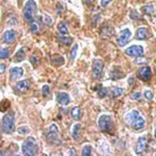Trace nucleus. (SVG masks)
<instances>
[{"label":"nucleus","instance_id":"obj_11","mask_svg":"<svg viewBox=\"0 0 156 156\" xmlns=\"http://www.w3.org/2000/svg\"><path fill=\"white\" fill-rule=\"evenodd\" d=\"M131 31H130V29H124L122 30V32H121L119 39H118V44H119L120 47H123L125 46V45L127 44L128 42H129V40L131 39Z\"/></svg>","mask_w":156,"mask_h":156},{"label":"nucleus","instance_id":"obj_8","mask_svg":"<svg viewBox=\"0 0 156 156\" xmlns=\"http://www.w3.org/2000/svg\"><path fill=\"white\" fill-rule=\"evenodd\" d=\"M103 67H104V62L101 59H94V62H93V76H94L95 79L101 78Z\"/></svg>","mask_w":156,"mask_h":156},{"label":"nucleus","instance_id":"obj_23","mask_svg":"<svg viewBox=\"0 0 156 156\" xmlns=\"http://www.w3.org/2000/svg\"><path fill=\"white\" fill-rule=\"evenodd\" d=\"M156 9V4L155 3H151V4H148V5H145L143 7V11H144L145 14L147 15H151L155 12Z\"/></svg>","mask_w":156,"mask_h":156},{"label":"nucleus","instance_id":"obj_40","mask_svg":"<svg viewBox=\"0 0 156 156\" xmlns=\"http://www.w3.org/2000/svg\"><path fill=\"white\" fill-rule=\"evenodd\" d=\"M6 70V66L4 64H0V75L3 74L4 72H5Z\"/></svg>","mask_w":156,"mask_h":156},{"label":"nucleus","instance_id":"obj_31","mask_svg":"<svg viewBox=\"0 0 156 156\" xmlns=\"http://www.w3.org/2000/svg\"><path fill=\"white\" fill-rule=\"evenodd\" d=\"M9 106V100H3L0 104V112H5V110Z\"/></svg>","mask_w":156,"mask_h":156},{"label":"nucleus","instance_id":"obj_5","mask_svg":"<svg viewBox=\"0 0 156 156\" xmlns=\"http://www.w3.org/2000/svg\"><path fill=\"white\" fill-rule=\"evenodd\" d=\"M46 140L49 144L53 146H59L62 144V140L59 137V131L58 127L55 124H51L46 133Z\"/></svg>","mask_w":156,"mask_h":156},{"label":"nucleus","instance_id":"obj_13","mask_svg":"<svg viewBox=\"0 0 156 156\" xmlns=\"http://www.w3.org/2000/svg\"><path fill=\"white\" fill-rule=\"evenodd\" d=\"M16 40V32L14 30H6L2 36V41L5 44H12Z\"/></svg>","mask_w":156,"mask_h":156},{"label":"nucleus","instance_id":"obj_48","mask_svg":"<svg viewBox=\"0 0 156 156\" xmlns=\"http://www.w3.org/2000/svg\"><path fill=\"white\" fill-rule=\"evenodd\" d=\"M155 155H156V154H155Z\"/></svg>","mask_w":156,"mask_h":156},{"label":"nucleus","instance_id":"obj_1","mask_svg":"<svg viewBox=\"0 0 156 156\" xmlns=\"http://www.w3.org/2000/svg\"><path fill=\"white\" fill-rule=\"evenodd\" d=\"M125 121L128 123L130 127L134 130H140L145 127V119L137 110H131L126 115Z\"/></svg>","mask_w":156,"mask_h":156},{"label":"nucleus","instance_id":"obj_21","mask_svg":"<svg viewBox=\"0 0 156 156\" xmlns=\"http://www.w3.org/2000/svg\"><path fill=\"white\" fill-rule=\"evenodd\" d=\"M80 131H81V125L80 124H75L72 128V137L73 140H78L79 138Z\"/></svg>","mask_w":156,"mask_h":156},{"label":"nucleus","instance_id":"obj_17","mask_svg":"<svg viewBox=\"0 0 156 156\" xmlns=\"http://www.w3.org/2000/svg\"><path fill=\"white\" fill-rule=\"evenodd\" d=\"M41 23H42V17H37L36 21H32L31 24H30V31L34 32V34H37L41 30Z\"/></svg>","mask_w":156,"mask_h":156},{"label":"nucleus","instance_id":"obj_37","mask_svg":"<svg viewBox=\"0 0 156 156\" xmlns=\"http://www.w3.org/2000/svg\"><path fill=\"white\" fill-rule=\"evenodd\" d=\"M114 0H101V6L103 7H105V6H107L108 4L110 3V2H112Z\"/></svg>","mask_w":156,"mask_h":156},{"label":"nucleus","instance_id":"obj_46","mask_svg":"<svg viewBox=\"0 0 156 156\" xmlns=\"http://www.w3.org/2000/svg\"><path fill=\"white\" fill-rule=\"evenodd\" d=\"M93 1H95V0H85V2H90H90H93Z\"/></svg>","mask_w":156,"mask_h":156},{"label":"nucleus","instance_id":"obj_18","mask_svg":"<svg viewBox=\"0 0 156 156\" xmlns=\"http://www.w3.org/2000/svg\"><path fill=\"white\" fill-rule=\"evenodd\" d=\"M70 115H71V117L75 121H79L80 119H81V117H82V112H81V110H80V108L78 106L73 107L71 109V112H70Z\"/></svg>","mask_w":156,"mask_h":156},{"label":"nucleus","instance_id":"obj_20","mask_svg":"<svg viewBox=\"0 0 156 156\" xmlns=\"http://www.w3.org/2000/svg\"><path fill=\"white\" fill-rule=\"evenodd\" d=\"M25 55H26V52H25V50L23 48H21L20 50H18V51H17L16 54H15L14 62H22V60H24V58H25Z\"/></svg>","mask_w":156,"mask_h":156},{"label":"nucleus","instance_id":"obj_47","mask_svg":"<svg viewBox=\"0 0 156 156\" xmlns=\"http://www.w3.org/2000/svg\"><path fill=\"white\" fill-rule=\"evenodd\" d=\"M154 136H155V138H156V128H155V130H154Z\"/></svg>","mask_w":156,"mask_h":156},{"label":"nucleus","instance_id":"obj_22","mask_svg":"<svg viewBox=\"0 0 156 156\" xmlns=\"http://www.w3.org/2000/svg\"><path fill=\"white\" fill-rule=\"evenodd\" d=\"M51 62L55 66H62V65H64L65 62V59L62 56H60V55H53L51 58Z\"/></svg>","mask_w":156,"mask_h":156},{"label":"nucleus","instance_id":"obj_26","mask_svg":"<svg viewBox=\"0 0 156 156\" xmlns=\"http://www.w3.org/2000/svg\"><path fill=\"white\" fill-rule=\"evenodd\" d=\"M9 56V50L7 48H3V47H0V59L7 58Z\"/></svg>","mask_w":156,"mask_h":156},{"label":"nucleus","instance_id":"obj_45","mask_svg":"<svg viewBox=\"0 0 156 156\" xmlns=\"http://www.w3.org/2000/svg\"><path fill=\"white\" fill-rule=\"evenodd\" d=\"M0 155H5V152H3V151H0Z\"/></svg>","mask_w":156,"mask_h":156},{"label":"nucleus","instance_id":"obj_28","mask_svg":"<svg viewBox=\"0 0 156 156\" xmlns=\"http://www.w3.org/2000/svg\"><path fill=\"white\" fill-rule=\"evenodd\" d=\"M124 93V90L121 89V87H115L112 90V98H117V97H120L121 95H123Z\"/></svg>","mask_w":156,"mask_h":156},{"label":"nucleus","instance_id":"obj_6","mask_svg":"<svg viewBox=\"0 0 156 156\" xmlns=\"http://www.w3.org/2000/svg\"><path fill=\"white\" fill-rule=\"evenodd\" d=\"M2 129L5 133H12L15 130V115L6 114L2 118Z\"/></svg>","mask_w":156,"mask_h":156},{"label":"nucleus","instance_id":"obj_7","mask_svg":"<svg viewBox=\"0 0 156 156\" xmlns=\"http://www.w3.org/2000/svg\"><path fill=\"white\" fill-rule=\"evenodd\" d=\"M125 54L131 57H140L144 54V48H143V46L133 45V46H130V47H128V48H126Z\"/></svg>","mask_w":156,"mask_h":156},{"label":"nucleus","instance_id":"obj_41","mask_svg":"<svg viewBox=\"0 0 156 156\" xmlns=\"http://www.w3.org/2000/svg\"><path fill=\"white\" fill-rule=\"evenodd\" d=\"M56 9H57V14L60 15L62 12V11H64V7H62V4L58 3L57 4V6H56Z\"/></svg>","mask_w":156,"mask_h":156},{"label":"nucleus","instance_id":"obj_34","mask_svg":"<svg viewBox=\"0 0 156 156\" xmlns=\"http://www.w3.org/2000/svg\"><path fill=\"white\" fill-rule=\"evenodd\" d=\"M144 96H145L146 99L148 100V101H151V100L153 99V93H152V90H146L145 93H144Z\"/></svg>","mask_w":156,"mask_h":156},{"label":"nucleus","instance_id":"obj_16","mask_svg":"<svg viewBox=\"0 0 156 156\" xmlns=\"http://www.w3.org/2000/svg\"><path fill=\"white\" fill-rule=\"evenodd\" d=\"M29 87H30V82L28 79L18 81L16 84V90H19V92H26L27 90H29Z\"/></svg>","mask_w":156,"mask_h":156},{"label":"nucleus","instance_id":"obj_9","mask_svg":"<svg viewBox=\"0 0 156 156\" xmlns=\"http://www.w3.org/2000/svg\"><path fill=\"white\" fill-rule=\"evenodd\" d=\"M137 76L140 79H142L143 81H148L151 79L152 76V71H151V68L149 66L142 67L137 70Z\"/></svg>","mask_w":156,"mask_h":156},{"label":"nucleus","instance_id":"obj_25","mask_svg":"<svg viewBox=\"0 0 156 156\" xmlns=\"http://www.w3.org/2000/svg\"><path fill=\"white\" fill-rule=\"evenodd\" d=\"M58 41L60 43H62L64 45H70V44H72L73 39L70 37H66V36H62V34L60 37H58Z\"/></svg>","mask_w":156,"mask_h":156},{"label":"nucleus","instance_id":"obj_24","mask_svg":"<svg viewBox=\"0 0 156 156\" xmlns=\"http://www.w3.org/2000/svg\"><path fill=\"white\" fill-rule=\"evenodd\" d=\"M57 29H58L59 34H62V36H67V34H69L68 26L66 25V23H64V22H60V23L58 24V26H57Z\"/></svg>","mask_w":156,"mask_h":156},{"label":"nucleus","instance_id":"obj_35","mask_svg":"<svg viewBox=\"0 0 156 156\" xmlns=\"http://www.w3.org/2000/svg\"><path fill=\"white\" fill-rule=\"evenodd\" d=\"M43 20H44V23L46 24V25H48V26H51L52 25V19H51V17L48 16V15H45L44 16V18H43Z\"/></svg>","mask_w":156,"mask_h":156},{"label":"nucleus","instance_id":"obj_2","mask_svg":"<svg viewBox=\"0 0 156 156\" xmlns=\"http://www.w3.org/2000/svg\"><path fill=\"white\" fill-rule=\"evenodd\" d=\"M98 125H99V128L101 131L109 133V134L114 133L115 124H114V121H112V118L109 115H100L99 120H98Z\"/></svg>","mask_w":156,"mask_h":156},{"label":"nucleus","instance_id":"obj_29","mask_svg":"<svg viewBox=\"0 0 156 156\" xmlns=\"http://www.w3.org/2000/svg\"><path fill=\"white\" fill-rule=\"evenodd\" d=\"M29 131H30V129H29V127H27V126H20L18 128V133L21 135L27 134V133H29Z\"/></svg>","mask_w":156,"mask_h":156},{"label":"nucleus","instance_id":"obj_19","mask_svg":"<svg viewBox=\"0 0 156 156\" xmlns=\"http://www.w3.org/2000/svg\"><path fill=\"white\" fill-rule=\"evenodd\" d=\"M110 76H112V79H120V78L124 77V73H123L122 69L120 67H115L112 69V72L110 73Z\"/></svg>","mask_w":156,"mask_h":156},{"label":"nucleus","instance_id":"obj_36","mask_svg":"<svg viewBox=\"0 0 156 156\" xmlns=\"http://www.w3.org/2000/svg\"><path fill=\"white\" fill-rule=\"evenodd\" d=\"M49 95H50V87L48 85H44V87H43V96L48 97Z\"/></svg>","mask_w":156,"mask_h":156},{"label":"nucleus","instance_id":"obj_4","mask_svg":"<svg viewBox=\"0 0 156 156\" xmlns=\"http://www.w3.org/2000/svg\"><path fill=\"white\" fill-rule=\"evenodd\" d=\"M37 3L34 0H28L25 3L23 9V19L26 22H32L36 18V12H37Z\"/></svg>","mask_w":156,"mask_h":156},{"label":"nucleus","instance_id":"obj_14","mask_svg":"<svg viewBox=\"0 0 156 156\" xmlns=\"http://www.w3.org/2000/svg\"><path fill=\"white\" fill-rule=\"evenodd\" d=\"M151 37V34L149 32V29L147 27H140L136 30V37L137 40H140V41H144V40H147L148 37Z\"/></svg>","mask_w":156,"mask_h":156},{"label":"nucleus","instance_id":"obj_15","mask_svg":"<svg viewBox=\"0 0 156 156\" xmlns=\"http://www.w3.org/2000/svg\"><path fill=\"white\" fill-rule=\"evenodd\" d=\"M56 101L62 105H68L71 101L70 96L67 93H57L56 94Z\"/></svg>","mask_w":156,"mask_h":156},{"label":"nucleus","instance_id":"obj_27","mask_svg":"<svg viewBox=\"0 0 156 156\" xmlns=\"http://www.w3.org/2000/svg\"><path fill=\"white\" fill-rule=\"evenodd\" d=\"M81 154L83 156H90V154H92V146H90V145H85L83 147V149H82Z\"/></svg>","mask_w":156,"mask_h":156},{"label":"nucleus","instance_id":"obj_38","mask_svg":"<svg viewBox=\"0 0 156 156\" xmlns=\"http://www.w3.org/2000/svg\"><path fill=\"white\" fill-rule=\"evenodd\" d=\"M18 24V21H17V19L12 18V20H9L7 21V25H17Z\"/></svg>","mask_w":156,"mask_h":156},{"label":"nucleus","instance_id":"obj_33","mask_svg":"<svg viewBox=\"0 0 156 156\" xmlns=\"http://www.w3.org/2000/svg\"><path fill=\"white\" fill-rule=\"evenodd\" d=\"M129 17H130V18H131L132 20H138V19L140 18V14H138V12H137V11H135V9H132V11L130 12Z\"/></svg>","mask_w":156,"mask_h":156},{"label":"nucleus","instance_id":"obj_39","mask_svg":"<svg viewBox=\"0 0 156 156\" xmlns=\"http://www.w3.org/2000/svg\"><path fill=\"white\" fill-rule=\"evenodd\" d=\"M30 62H31L32 65H34V66H37V57L34 56V55H32V56L30 57Z\"/></svg>","mask_w":156,"mask_h":156},{"label":"nucleus","instance_id":"obj_32","mask_svg":"<svg viewBox=\"0 0 156 156\" xmlns=\"http://www.w3.org/2000/svg\"><path fill=\"white\" fill-rule=\"evenodd\" d=\"M77 50H78V45H74V47H73L71 50V53H70V58H71V60L75 59L76 54H77Z\"/></svg>","mask_w":156,"mask_h":156},{"label":"nucleus","instance_id":"obj_43","mask_svg":"<svg viewBox=\"0 0 156 156\" xmlns=\"http://www.w3.org/2000/svg\"><path fill=\"white\" fill-rule=\"evenodd\" d=\"M128 83H129V85H133V83H134V78L130 77L129 79H128Z\"/></svg>","mask_w":156,"mask_h":156},{"label":"nucleus","instance_id":"obj_3","mask_svg":"<svg viewBox=\"0 0 156 156\" xmlns=\"http://www.w3.org/2000/svg\"><path fill=\"white\" fill-rule=\"evenodd\" d=\"M37 152V144L34 137L29 136L22 144V153L25 156H34Z\"/></svg>","mask_w":156,"mask_h":156},{"label":"nucleus","instance_id":"obj_44","mask_svg":"<svg viewBox=\"0 0 156 156\" xmlns=\"http://www.w3.org/2000/svg\"><path fill=\"white\" fill-rule=\"evenodd\" d=\"M69 153H70V154H71V155H72V154H73V155H75V154H76V152H75V151L73 150V149L70 150V152H69Z\"/></svg>","mask_w":156,"mask_h":156},{"label":"nucleus","instance_id":"obj_30","mask_svg":"<svg viewBox=\"0 0 156 156\" xmlns=\"http://www.w3.org/2000/svg\"><path fill=\"white\" fill-rule=\"evenodd\" d=\"M107 95V89H105V87H101L100 90H98V97L100 98V99H103V98H105Z\"/></svg>","mask_w":156,"mask_h":156},{"label":"nucleus","instance_id":"obj_42","mask_svg":"<svg viewBox=\"0 0 156 156\" xmlns=\"http://www.w3.org/2000/svg\"><path fill=\"white\" fill-rule=\"evenodd\" d=\"M132 98H133L134 100H138V99L140 98V93H135V94H133Z\"/></svg>","mask_w":156,"mask_h":156},{"label":"nucleus","instance_id":"obj_10","mask_svg":"<svg viewBox=\"0 0 156 156\" xmlns=\"http://www.w3.org/2000/svg\"><path fill=\"white\" fill-rule=\"evenodd\" d=\"M147 148V136H140L137 138L135 144L134 151L136 154H143Z\"/></svg>","mask_w":156,"mask_h":156},{"label":"nucleus","instance_id":"obj_12","mask_svg":"<svg viewBox=\"0 0 156 156\" xmlns=\"http://www.w3.org/2000/svg\"><path fill=\"white\" fill-rule=\"evenodd\" d=\"M24 74V70L20 67H14L9 70V80L11 81H15L18 78L22 77Z\"/></svg>","mask_w":156,"mask_h":156}]
</instances>
